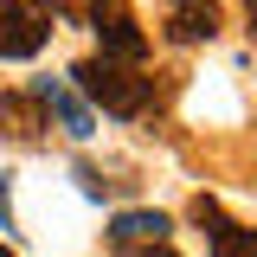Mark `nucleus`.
Listing matches in <instances>:
<instances>
[{"label":"nucleus","mask_w":257,"mask_h":257,"mask_svg":"<svg viewBox=\"0 0 257 257\" xmlns=\"http://www.w3.org/2000/svg\"><path fill=\"white\" fill-rule=\"evenodd\" d=\"M71 90H84L96 109H103V116H116V122H135V116L155 103V77H142L135 64L84 58V64H71Z\"/></svg>","instance_id":"f257e3e1"},{"label":"nucleus","mask_w":257,"mask_h":257,"mask_svg":"<svg viewBox=\"0 0 257 257\" xmlns=\"http://www.w3.org/2000/svg\"><path fill=\"white\" fill-rule=\"evenodd\" d=\"M90 32H96V58H109V64H142L148 58V32L135 26V7L128 0H90Z\"/></svg>","instance_id":"f03ea898"},{"label":"nucleus","mask_w":257,"mask_h":257,"mask_svg":"<svg viewBox=\"0 0 257 257\" xmlns=\"http://www.w3.org/2000/svg\"><path fill=\"white\" fill-rule=\"evenodd\" d=\"M187 219L206 231L212 257H257V231H251V225H238V219H225V206L212 199V193H199V199H193Z\"/></svg>","instance_id":"7ed1b4c3"},{"label":"nucleus","mask_w":257,"mask_h":257,"mask_svg":"<svg viewBox=\"0 0 257 257\" xmlns=\"http://www.w3.org/2000/svg\"><path fill=\"white\" fill-rule=\"evenodd\" d=\"M219 26H225L219 0H167L161 7V32L174 45H206V39H219Z\"/></svg>","instance_id":"20e7f679"},{"label":"nucleus","mask_w":257,"mask_h":257,"mask_svg":"<svg viewBox=\"0 0 257 257\" xmlns=\"http://www.w3.org/2000/svg\"><path fill=\"white\" fill-rule=\"evenodd\" d=\"M32 96L45 103V116H52V122H58L64 135H71V142L96 135V116H90V103L71 90V77H39V84H32Z\"/></svg>","instance_id":"39448f33"},{"label":"nucleus","mask_w":257,"mask_h":257,"mask_svg":"<svg viewBox=\"0 0 257 257\" xmlns=\"http://www.w3.org/2000/svg\"><path fill=\"white\" fill-rule=\"evenodd\" d=\"M45 39H52V26L26 0H0V58H39Z\"/></svg>","instance_id":"423d86ee"},{"label":"nucleus","mask_w":257,"mask_h":257,"mask_svg":"<svg viewBox=\"0 0 257 257\" xmlns=\"http://www.w3.org/2000/svg\"><path fill=\"white\" fill-rule=\"evenodd\" d=\"M45 128H52V116H45V103H39L32 90H7V96H0V135H7V142L39 148Z\"/></svg>","instance_id":"0eeeda50"},{"label":"nucleus","mask_w":257,"mask_h":257,"mask_svg":"<svg viewBox=\"0 0 257 257\" xmlns=\"http://www.w3.org/2000/svg\"><path fill=\"white\" fill-rule=\"evenodd\" d=\"M135 244H167V212H148V206L116 212L109 219V251H135Z\"/></svg>","instance_id":"6e6552de"},{"label":"nucleus","mask_w":257,"mask_h":257,"mask_svg":"<svg viewBox=\"0 0 257 257\" xmlns=\"http://www.w3.org/2000/svg\"><path fill=\"white\" fill-rule=\"evenodd\" d=\"M71 180L84 187V199H103V193H122V187H135V180H103V167H90V161H77V167H71Z\"/></svg>","instance_id":"1a4fd4ad"},{"label":"nucleus","mask_w":257,"mask_h":257,"mask_svg":"<svg viewBox=\"0 0 257 257\" xmlns=\"http://www.w3.org/2000/svg\"><path fill=\"white\" fill-rule=\"evenodd\" d=\"M32 13H39V20H45V26H52V20H71V13H77V0H26Z\"/></svg>","instance_id":"9d476101"},{"label":"nucleus","mask_w":257,"mask_h":257,"mask_svg":"<svg viewBox=\"0 0 257 257\" xmlns=\"http://www.w3.org/2000/svg\"><path fill=\"white\" fill-rule=\"evenodd\" d=\"M0 231H13V180L0 174Z\"/></svg>","instance_id":"9b49d317"},{"label":"nucleus","mask_w":257,"mask_h":257,"mask_svg":"<svg viewBox=\"0 0 257 257\" xmlns=\"http://www.w3.org/2000/svg\"><path fill=\"white\" fill-rule=\"evenodd\" d=\"M116 257H180L174 244H135V251H116Z\"/></svg>","instance_id":"f8f14e48"},{"label":"nucleus","mask_w":257,"mask_h":257,"mask_svg":"<svg viewBox=\"0 0 257 257\" xmlns=\"http://www.w3.org/2000/svg\"><path fill=\"white\" fill-rule=\"evenodd\" d=\"M244 13H251V32H257V0H244Z\"/></svg>","instance_id":"ddd939ff"},{"label":"nucleus","mask_w":257,"mask_h":257,"mask_svg":"<svg viewBox=\"0 0 257 257\" xmlns=\"http://www.w3.org/2000/svg\"><path fill=\"white\" fill-rule=\"evenodd\" d=\"M0 257H13V251H0Z\"/></svg>","instance_id":"4468645a"}]
</instances>
